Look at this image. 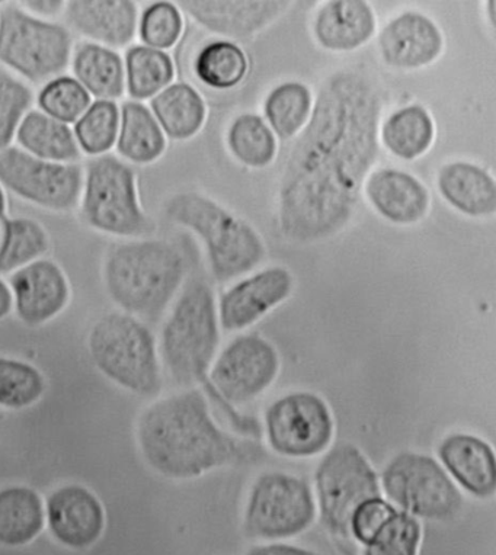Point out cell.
<instances>
[{
    "mask_svg": "<svg viewBox=\"0 0 496 555\" xmlns=\"http://www.w3.org/2000/svg\"><path fill=\"white\" fill-rule=\"evenodd\" d=\"M383 498L397 511L419 520L444 522L459 515L463 493L434 456L399 452L380 474Z\"/></svg>",
    "mask_w": 496,
    "mask_h": 555,
    "instance_id": "9",
    "label": "cell"
},
{
    "mask_svg": "<svg viewBox=\"0 0 496 555\" xmlns=\"http://www.w3.org/2000/svg\"><path fill=\"white\" fill-rule=\"evenodd\" d=\"M215 293L192 280L175 298L157 337L164 374L179 388H194L212 369L220 345Z\"/></svg>",
    "mask_w": 496,
    "mask_h": 555,
    "instance_id": "4",
    "label": "cell"
},
{
    "mask_svg": "<svg viewBox=\"0 0 496 555\" xmlns=\"http://www.w3.org/2000/svg\"><path fill=\"white\" fill-rule=\"evenodd\" d=\"M74 78L96 101H114L126 92V67L117 50L85 41L72 55Z\"/></svg>",
    "mask_w": 496,
    "mask_h": 555,
    "instance_id": "25",
    "label": "cell"
},
{
    "mask_svg": "<svg viewBox=\"0 0 496 555\" xmlns=\"http://www.w3.org/2000/svg\"><path fill=\"white\" fill-rule=\"evenodd\" d=\"M177 5L209 31L247 37L271 24L292 3L288 0H183Z\"/></svg>",
    "mask_w": 496,
    "mask_h": 555,
    "instance_id": "19",
    "label": "cell"
},
{
    "mask_svg": "<svg viewBox=\"0 0 496 555\" xmlns=\"http://www.w3.org/2000/svg\"><path fill=\"white\" fill-rule=\"evenodd\" d=\"M367 194L376 210L392 223H417L429 210V191L412 175L400 170L383 169L371 175Z\"/></svg>",
    "mask_w": 496,
    "mask_h": 555,
    "instance_id": "22",
    "label": "cell"
},
{
    "mask_svg": "<svg viewBox=\"0 0 496 555\" xmlns=\"http://www.w3.org/2000/svg\"><path fill=\"white\" fill-rule=\"evenodd\" d=\"M264 433L268 447L277 455L315 459L332 447L335 417L331 405L318 392H285L265 410Z\"/></svg>",
    "mask_w": 496,
    "mask_h": 555,
    "instance_id": "12",
    "label": "cell"
},
{
    "mask_svg": "<svg viewBox=\"0 0 496 555\" xmlns=\"http://www.w3.org/2000/svg\"><path fill=\"white\" fill-rule=\"evenodd\" d=\"M87 345L92 365L115 387L141 399L160 397L165 374L157 337L143 320L109 311L89 328Z\"/></svg>",
    "mask_w": 496,
    "mask_h": 555,
    "instance_id": "5",
    "label": "cell"
},
{
    "mask_svg": "<svg viewBox=\"0 0 496 555\" xmlns=\"http://www.w3.org/2000/svg\"><path fill=\"white\" fill-rule=\"evenodd\" d=\"M84 175L80 164L37 159L18 146L0 153V185L42 210H76L82 195Z\"/></svg>",
    "mask_w": 496,
    "mask_h": 555,
    "instance_id": "13",
    "label": "cell"
},
{
    "mask_svg": "<svg viewBox=\"0 0 496 555\" xmlns=\"http://www.w3.org/2000/svg\"><path fill=\"white\" fill-rule=\"evenodd\" d=\"M311 489L323 524L344 538H349L351 518L358 507L383 498L379 473L365 452L351 442L338 443L325 452Z\"/></svg>",
    "mask_w": 496,
    "mask_h": 555,
    "instance_id": "11",
    "label": "cell"
},
{
    "mask_svg": "<svg viewBox=\"0 0 496 555\" xmlns=\"http://www.w3.org/2000/svg\"><path fill=\"white\" fill-rule=\"evenodd\" d=\"M437 454L457 488L482 501L495 496V452L485 439L472 434H450L440 442Z\"/></svg>",
    "mask_w": 496,
    "mask_h": 555,
    "instance_id": "20",
    "label": "cell"
},
{
    "mask_svg": "<svg viewBox=\"0 0 496 555\" xmlns=\"http://www.w3.org/2000/svg\"><path fill=\"white\" fill-rule=\"evenodd\" d=\"M423 529L421 520L395 511L363 545L365 555H419Z\"/></svg>",
    "mask_w": 496,
    "mask_h": 555,
    "instance_id": "38",
    "label": "cell"
},
{
    "mask_svg": "<svg viewBox=\"0 0 496 555\" xmlns=\"http://www.w3.org/2000/svg\"><path fill=\"white\" fill-rule=\"evenodd\" d=\"M8 217V198L5 188L0 185V221Z\"/></svg>",
    "mask_w": 496,
    "mask_h": 555,
    "instance_id": "46",
    "label": "cell"
},
{
    "mask_svg": "<svg viewBox=\"0 0 496 555\" xmlns=\"http://www.w3.org/2000/svg\"><path fill=\"white\" fill-rule=\"evenodd\" d=\"M50 246V234L40 221L8 216L0 221V276L46 258Z\"/></svg>",
    "mask_w": 496,
    "mask_h": 555,
    "instance_id": "30",
    "label": "cell"
},
{
    "mask_svg": "<svg viewBox=\"0 0 496 555\" xmlns=\"http://www.w3.org/2000/svg\"><path fill=\"white\" fill-rule=\"evenodd\" d=\"M49 382L44 373L23 358L0 356V410L24 412L46 396Z\"/></svg>",
    "mask_w": 496,
    "mask_h": 555,
    "instance_id": "32",
    "label": "cell"
},
{
    "mask_svg": "<svg viewBox=\"0 0 496 555\" xmlns=\"http://www.w3.org/2000/svg\"><path fill=\"white\" fill-rule=\"evenodd\" d=\"M74 134L82 155H109L117 144L119 106L114 101H92L82 117L74 124Z\"/></svg>",
    "mask_w": 496,
    "mask_h": 555,
    "instance_id": "35",
    "label": "cell"
},
{
    "mask_svg": "<svg viewBox=\"0 0 496 555\" xmlns=\"http://www.w3.org/2000/svg\"><path fill=\"white\" fill-rule=\"evenodd\" d=\"M382 108L378 87L360 72H338L323 83L281 181L285 236L320 241L348 223L378 157Z\"/></svg>",
    "mask_w": 496,
    "mask_h": 555,
    "instance_id": "1",
    "label": "cell"
},
{
    "mask_svg": "<svg viewBox=\"0 0 496 555\" xmlns=\"http://www.w3.org/2000/svg\"><path fill=\"white\" fill-rule=\"evenodd\" d=\"M311 109V95L305 85L289 82L269 93L265 115L281 139H290L305 126Z\"/></svg>",
    "mask_w": 496,
    "mask_h": 555,
    "instance_id": "37",
    "label": "cell"
},
{
    "mask_svg": "<svg viewBox=\"0 0 496 555\" xmlns=\"http://www.w3.org/2000/svg\"><path fill=\"white\" fill-rule=\"evenodd\" d=\"M165 216L203 238L213 275L221 283L245 275L265 256L255 230L207 196L194 192L174 195L165 205Z\"/></svg>",
    "mask_w": 496,
    "mask_h": 555,
    "instance_id": "6",
    "label": "cell"
},
{
    "mask_svg": "<svg viewBox=\"0 0 496 555\" xmlns=\"http://www.w3.org/2000/svg\"><path fill=\"white\" fill-rule=\"evenodd\" d=\"M37 104L41 113L71 126L82 117L92 98L74 76L62 75L42 85Z\"/></svg>",
    "mask_w": 496,
    "mask_h": 555,
    "instance_id": "39",
    "label": "cell"
},
{
    "mask_svg": "<svg viewBox=\"0 0 496 555\" xmlns=\"http://www.w3.org/2000/svg\"><path fill=\"white\" fill-rule=\"evenodd\" d=\"M187 260L170 242L131 238L106 251L102 280L117 310L155 323L173 306L186 280Z\"/></svg>",
    "mask_w": 496,
    "mask_h": 555,
    "instance_id": "3",
    "label": "cell"
},
{
    "mask_svg": "<svg viewBox=\"0 0 496 555\" xmlns=\"http://www.w3.org/2000/svg\"><path fill=\"white\" fill-rule=\"evenodd\" d=\"M194 70L196 78L207 87L226 91L245 79L247 59L233 42H209L196 54Z\"/></svg>",
    "mask_w": 496,
    "mask_h": 555,
    "instance_id": "34",
    "label": "cell"
},
{
    "mask_svg": "<svg viewBox=\"0 0 496 555\" xmlns=\"http://www.w3.org/2000/svg\"><path fill=\"white\" fill-rule=\"evenodd\" d=\"M182 29L183 20L178 5L173 2H155L141 12L137 34L143 46L165 51L177 44Z\"/></svg>",
    "mask_w": 496,
    "mask_h": 555,
    "instance_id": "41",
    "label": "cell"
},
{
    "mask_svg": "<svg viewBox=\"0 0 496 555\" xmlns=\"http://www.w3.org/2000/svg\"><path fill=\"white\" fill-rule=\"evenodd\" d=\"M139 18V5L132 0H72L63 14L68 31L117 51L131 47Z\"/></svg>",
    "mask_w": 496,
    "mask_h": 555,
    "instance_id": "17",
    "label": "cell"
},
{
    "mask_svg": "<svg viewBox=\"0 0 496 555\" xmlns=\"http://www.w3.org/2000/svg\"><path fill=\"white\" fill-rule=\"evenodd\" d=\"M46 529L63 548L87 551L104 537L106 509L82 482H63L44 498Z\"/></svg>",
    "mask_w": 496,
    "mask_h": 555,
    "instance_id": "15",
    "label": "cell"
},
{
    "mask_svg": "<svg viewBox=\"0 0 496 555\" xmlns=\"http://www.w3.org/2000/svg\"><path fill=\"white\" fill-rule=\"evenodd\" d=\"M12 313H14V300H12L10 284L0 276V322L10 318Z\"/></svg>",
    "mask_w": 496,
    "mask_h": 555,
    "instance_id": "45",
    "label": "cell"
},
{
    "mask_svg": "<svg viewBox=\"0 0 496 555\" xmlns=\"http://www.w3.org/2000/svg\"><path fill=\"white\" fill-rule=\"evenodd\" d=\"M44 529V498L37 489L23 482L0 488V546L23 548Z\"/></svg>",
    "mask_w": 496,
    "mask_h": 555,
    "instance_id": "23",
    "label": "cell"
},
{
    "mask_svg": "<svg viewBox=\"0 0 496 555\" xmlns=\"http://www.w3.org/2000/svg\"><path fill=\"white\" fill-rule=\"evenodd\" d=\"M141 460L166 480L190 481L234 463L238 439L221 428L199 388L153 399L136 424Z\"/></svg>",
    "mask_w": 496,
    "mask_h": 555,
    "instance_id": "2",
    "label": "cell"
},
{
    "mask_svg": "<svg viewBox=\"0 0 496 555\" xmlns=\"http://www.w3.org/2000/svg\"><path fill=\"white\" fill-rule=\"evenodd\" d=\"M33 89L7 68L0 67V153L14 142L25 114L31 109Z\"/></svg>",
    "mask_w": 496,
    "mask_h": 555,
    "instance_id": "40",
    "label": "cell"
},
{
    "mask_svg": "<svg viewBox=\"0 0 496 555\" xmlns=\"http://www.w3.org/2000/svg\"><path fill=\"white\" fill-rule=\"evenodd\" d=\"M440 191L444 198L465 215L482 217L496 211L494 179L478 166L456 162L440 172Z\"/></svg>",
    "mask_w": 496,
    "mask_h": 555,
    "instance_id": "28",
    "label": "cell"
},
{
    "mask_svg": "<svg viewBox=\"0 0 496 555\" xmlns=\"http://www.w3.org/2000/svg\"><path fill=\"white\" fill-rule=\"evenodd\" d=\"M18 147L37 159L55 164H79L82 152L74 128L49 117L40 109H29L15 135Z\"/></svg>",
    "mask_w": 496,
    "mask_h": 555,
    "instance_id": "27",
    "label": "cell"
},
{
    "mask_svg": "<svg viewBox=\"0 0 496 555\" xmlns=\"http://www.w3.org/2000/svg\"><path fill=\"white\" fill-rule=\"evenodd\" d=\"M280 369V356L271 341L259 335H242L217 353L207 377L221 399L243 405L263 396Z\"/></svg>",
    "mask_w": 496,
    "mask_h": 555,
    "instance_id": "14",
    "label": "cell"
},
{
    "mask_svg": "<svg viewBox=\"0 0 496 555\" xmlns=\"http://www.w3.org/2000/svg\"><path fill=\"white\" fill-rule=\"evenodd\" d=\"M382 137L393 155L406 160L417 159L433 144L434 122L422 106H406L387 119Z\"/></svg>",
    "mask_w": 496,
    "mask_h": 555,
    "instance_id": "33",
    "label": "cell"
},
{
    "mask_svg": "<svg viewBox=\"0 0 496 555\" xmlns=\"http://www.w3.org/2000/svg\"><path fill=\"white\" fill-rule=\"evenodd\" d=\"M8 276L14 313L25 326H46L71 305V281L53 259H38Z\"/></svg>",
    "mask_w": 496,
    "mask_h": 555,
    "instance_id": "16",
    "label": "cell"
},
{
    "mask_svg": "<svg viewBox=\"0 0 496 555\" xmlns=\"http://www.w3.org/2000/svg\"><path fill=\"white\" fill-rule=\"evenodd\" d=\"M79 211L84 223L109 236L143 238L155 230L140 201L136 170L114 155L85 166Z\"/></svg>",
    "mask_w": 496,
    "mask_h": 555,
    "instance_id": "7",
    "label": "cell"
},
{
    "mask_svg": "<svg viewBox=\"0 0 496 555\" xmlns=\"http://www.w3.org/2000/svg\"><path fill=\"white\" fill-rule=\"evenodd\" d=\"M25 12L46 21H54L63 16L67 2L64 0H25L16 2Z\"/></svg>",
    "mask_w": 496,
    "mask_h": 555,
    "instance_id": "43",
    "label": "cell"
},
{
    "mask_svg": "<svg viewBox=\"0 0 496 555\" xmlns=\"http://www.w3.org/2000/svg\"><path fill=\"white\" fill-rule=\"evenodd\" d=\"M318 518L314 489L296 474L260 473L252 482L243 511V532L252 540L276 542L302 535Z\"/></svg>",
    "mask_w": 496,
    "mask_h": 555,
    "instance_id": "10",
    "label": "cell"
},
{
    "mask_svg": "<svg viewBox=\"0 0 496 555\" xmlns=\"http://www.w3.org/2000/svg\"><path fill=\"white\" fill-rule=\"evenodd\" d=\"M228 140L233 155L251 168H265L276 157V137L258 115L243 114L234 119Z\"/></svg>",
    "mask_w": 496,
    "mask_h": 555,
    "instance_id": "36",
    "label": "cell"
},
{
    "mask_svg": "<svg viewBox=\"0 0 496 555\" xmlns=\"http://www.w3.org/2000/svg\"><path fill=\"white\" fill-rule=\"evenodd\" d=\"M126 92L131 101L153 100L175 78V66L166 51L147 46H131L124 57Z\"/></svg>",
    "mask_w": 496,
    "mask_h": 555,
    "instance_id": "31",
    "label": "cell"
},
{
    "mask_svg": "<svg viewBox=\"0 0 496 555\" xmlns=\"http://www.w3.org/2000/svg\"><path fill=\"white\" fill-rule=\"evenodd\" d=\"M379 47L389 66L418 68L442 54L443 37L433 21L406 12L386 25L380 34Z\"/></svg>",
    "mask_w": 496,
    "mask_h": 555,
    "instance_id": "21",
    "label": "cell"
},
{
    "mask_svg": "<svg viewBox=\"0 0 496 555\" xmlns=\"http://www.w3.org/2000/svg\"><path fill=\"white\" fill-rule=\"evenodd\" d=\"M245 555H320L315 553L314 550L305 548V546H298L294 544H288V542H265L251 546L246 551Z\"/></svg>",
    "mask_w": 496,
    "mask_h": 555,
    "instance_id": "44",
    "label": "cell"
},
{
    "mask_svg": "<svg viewBox=\"0 0 496 555\" xmlns=\"http://www.w3.org/2000/svg\"><path fill=\"white\" fill-rule=\"evenodd\" d=\"M376 29L373 11L363 0H333L316 18V38L325 49L351 51L369 41Z\"/></svg>",
    "mask_w": 496,
    "mask_h": 555,
    "instance_id": "24",
    "label": "cell"
},
{
    "mask_svg": "<svg viewBox=\"0 0 496 555\" xmlns=\"http://www.w3.org/2000/svg\"><path fill=\"white\" fill-rule=\"evenodd\" d=\"M395 511L396 507L384 498L373 499V501L365 503V505L358 507L356 514L351 518L349 538H354L361 545H365L370 537L395 514Z\"/></svg>",
    "mask_w": 496,
    "mask_h": 555,
    "instance_id": "42",
    "label": "cell"
},
{
    "mask_svg": "<svg viewBox=\"0 0 496 555\" xmlns=\"http://www.w3.org/2000/svg\"><path fill=\"white\" fill-rule=\"evenodd\" d=\"M74 50L66 25L37 18L16 2L0 3V67L16 78L44 85L64 75Z\"/></svg>",
    "mask_w": 496,
    "mask_h": 555,
    "instance_id": "8",
    "label": "cell"
},
{
    "mask_svg": "<svg viewBox=\"0 0 496 555\" xmlns=\"http://www.w3.org/2000/svg\"><path fill=\"white\" fill-rule=\"evenodd\" d=\"M115 149L119 159L128 165L155 164L164 155L165 132L151 108L143 102L127 101L119 106V130Z\"/></svg>",
    "mask_w": 496,
    "mask_h": 555,
    "instance_id": "26",
    "label": "cell"
},
{
    "mask_svg": "<svg viewBox=\"0 0 496 555\" xmlns=\"http://www.w3.org/2000/svg\"><path fill=\"white\" fill-rule=\"evenodd\" d=\"M292 292L293 276L288 269H265L241 281L221 297L217 311L219 323L226 332L243 331L288 300Z\"/></svg>",
    "mask_w": 496,
    "mask_h": 555,
    "instance_id": "18",
    "label": "cell"
},
{
    "mask_svg": "<svg viewBox=\"0 0 496 555\" xmlns=\"http://www.w3.org/2000/svg\"><path fill=\"white\" fill-rule=\"evenodd\" d=\"M162 131L173 140H188L203 127L205 104L200 93L188 83H170L151 101Z\"/></svg>",
    "mask_w": 496,
    "mask_h": 555,
    "instance_id": "29",
    "label": "cell"
}]
</instances>
